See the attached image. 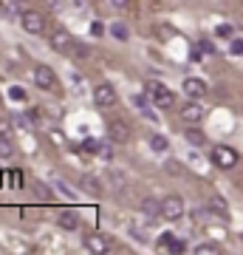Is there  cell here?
I'll list each match as a JSON object with an SVG mask.
<instances>
[{"label":"cell","mask_w":243,"mask_h":255,"mask_svg":"<svg viewBox=\"0 0 243 255\" xmlns=\"http://www.w3.org/2000/svg\"><path fill=\"white\" fill-rule=\"evenodd\" d=\"M54 190H60V193H63V196H65L68 201H74V199H77V193H74V190H71V187H68L65 182H54Z\"/></svg>","instance_id":"cell-21"},{"label":"cell","mask_w":243,"mask_h":255,"mask_svg":"<svg viewBox=\"0 0 243 255\" xmlns=\"http://www.w3.org/2000/svg\"><path fill=\"white\" fill-rule=\"evenodd\" d=\"M85 247H88L90 253H108V238L99 236V233H90L88 238H85Z\"/></svg>","instance_id":"cell-13"},{"label":"cell","mask_w":243,"mask_h":255,"mask_svg":"<svg viewBox=\"0 0 243 255\" xmlns=\"http://www.w3.org/2000/svg\"><path fill=\"white\" fill-rule=\"evenodd\" d=\"M156 247H159V253H184V241H178V238L170 236V233H164Z\"/></svg>","instance_id":"cell-10"},{"label":"cell","mask_w":243,"mask_h":255,"mask_svg":"<svg viewBox=\"0 0 243 255\" xmlns=\"http://www.w3.org/2000/svg\"><path fill=\"white\" fill-rule=\"evenodd\" d=\"M9 97H11V100H17V102H23V100H26V91H23V88H11Z\"/></svg>","instance_id":"cell-28"},{"label":"cell","mask_w":243,"mask_h":255,"mask_svg":"<svg viewBox=\"0 0 243 255\" xmlns=\"http://www.w3.org/2000/svg\"><path fill=\"white\" fill-rule=\"evenodd\" d=\"M57 224H60L63 230H77V227H80V219H77L74 213H68V210H65V213H60Z\"/></svg>","instance_id":"cell-17"},{"label":"cell","mask_w":243,"mask_h":255,"mask_svg":"<svg viewBox=\"0 0 243 255\" xmlns=\"http://www.w3.org/2000/svg\"><path fill=\"white\" fill-rule=\"evenodd\" d=\"M82 147H85L88 153H99V150H102V142H99V139H85V142H82Z\"/></svg>","instance_id":"cell-22"},{"label":"cell","mask_w":243,"mask_h":255,"mask_svg":"<svg viewBox=\"0 0 243 255\" xmlns=\"http://www.w3.org/2000/svg\"><path fill=\"white\" fill-rule=\"evenodd\" d=\"M201 48H204V54H215V46L209 40H201Z\"/></svg>","instance_id":"cell-33"},{"label":"cell","mask_w":243,"mask_h":255,"mask_svg":"<svg viewBox=\"0 0 243 255\" xmlns=\"http://www.w3.org/2000/svg\"><path fill=\"white\" fill-rule=\"evenodd\" d=\"M150 147H153L156 153H167V150H170V145H167V136H162V133H153V136H150Z\"/></svg>","instance_id":"cell-18"},{"label":"cell","mask_w":243,"mask_h":255,"mask_svg":"<svg viewBox=\"0 0 243 255\" xmlns=\"http://www.w3.org/2000/svg\"><path fill=\"white\" fill-rule=\"evenodd\" d=\"M212 162H215L218 167L229 170V167L238 164V150H232L229 145H218V147H212Z\"/></svg>","instance_id":"cell-4"},{"label":"cell","mask_w":243,"mask_h":255,"mask_svg":"<svg viewBox=\"0 0 243 255\" xmlns=\"http://www.w3.org/2000/svg\"><path fill=\"white\" fill-rule=\"evenodd\" d=\"M14 3H26V0H14Z\"/></svg>","instance_id":"cell-37"},{"label":"cell","mask_w":243,"mask_h":255,"mask_svg":"<svg viewBox=\"0 0 243 255\" xmlns=\"http://www.w3.org/2000/svg\"><path fill=\"white\" fill-rule=\"evenodd\" d=\"M116 88L110 85V82H99L96 88H93V102L99 105V108H113L116 105Z\"/></svg>","instance_id":"cell-2"},{"label":"cell","mask_w":243,"mask_h":255,"mask_svg":"<svg viewBox=\"0 0 243 255\" xmlns=\"http://www.w3.org/2000/svg\"><path fill=\"white\" fill-rule=\"evenodd\" d=\"M34 82H37V88H43V91H54L57 88L54 68H48V65H37L34 68Z\"/></svg>","instance_id":"cell-5"},{"label":"cell","mask_w":243,"mask_h":255,"mask_svg":"<svg viewBox=\"0 0 243 255\" xmlns=\"http://www.w3.org/2000/svg\"><path fill=\"white\" fill-rule=\"evenodd\" d=\"M34 190L40 193V199H43V201H48V199H51V190H48V187H45V184L34 182Z\"/></svg>","instance_id":"cell-26"},{"label":"cell","mask_w":243,"mask_h":255,"mask_svg":"<svg viewBox=\"0 0 243 255\" xmlns=\"http://www.w3.org/2000/svg\"><path fill=\"white\" fill-rule=\"evenodd\" d=\"M127 136H130V130H127L125 122H110V125H108V139L113 142V145L127 142Z\"/></svg>","instance_id":"cell-11"},{"label":"cell","mask_w":243,"mask_h":255,"mask_svg":"<svg viewBox=\"0 0 243 255\" xmlns=\"http://www.w3.org/2000/svg\"><path fill=\"white\" fill-rule=\"evenodd\" d=\"M48 43H51V48L57 54H74V37L68 31H54Z\"/></svg>","instance_id":"cell-6"},{"label":"cell","mask_w":243,"mask_h":255,"mask_svg":"<svg viewBox=\"0 0 243 255\" xmlns=\"http://www.w3.org/2000/svg\"><path fill=\"white\" fill-rule=\"evenodd\" d=\"M102 31H105V26H102L99 20H96V23H90V34H93V37H102Z\"/></svg>","instance_id":"cell-30"},{"label":"cell","mask_w":243,"mask_h":255,"mask_svg":"<svg viewBox=\"0 0 243 255\" xmlns=\"http://www.w3.org/2000/svg\"><path fill=\"white\" fill-rule=\"evenodd\" d=\"M184 139H187L189 145H195V147H204V145H207V136H204L201 130H195V128H187V130H184Z\"/></svg>","instance_id":"cell-16"},{"label":"cell","mask_w":243,"mask_h":255,"mask_svg":"<svg viewBox=\"0 0 243 255\" xmlns=\"http://www.w3.org/2000/svg\"><path fill=\"white\" fill-rule=\"evenodd\" d=\"M229 51H232V54H243V40H241V37H235V40H232Z\"/></svg>","instance_id":"cell-27"},{"label":"cell","mask_w":243,"mask_h":255,"mask_svg":"<svg viewBox=\"0 0 243 255\" xmlns=\"http://www.w3.org/2000/svg\"><path fill=\"white\" fill-rule=\"evenodd\" d=\"M74 54H80V57H88V54H90V48H88V46H82V43H77V46H74Z\"/></svg>","instance_id":"cell-31"},{"label":"cell","mask_w":243,"mask_h":255,"mask_svg":"<svg viewBox=\"0 0 243 255\" xmlns=\"http://www.w3.org/2000/svg\"><path fill=\"white\" fill-rule=\"evenodd\" d=\"M110 34H113V40L125 43V40H127V26H122V23H113V26H110Z\"/></svg>","instance_id":"cell-20"},{"label":"cell","mask_w":243,"mask_h":255,"mask_svg":"<svg viewBox=\"0 0 243 255\" xmlns=\"http://www.w3.org/2000/svg\"><path fill=\"white\" fill-rule=\"evenodd\" d=\"M142 213L147 216V219H162V201L159 199H144L142 201Z\"/></svg>","instance_id":"cell-14"},{"label":"cell","mask_w":243,"mask_h":255,"mask_svg":"<svg viewBox=\"0 0 243 255\" xmlns=\"http://www.w3.org/2000/svg\"><path fill=\"white\" fill-rule=\"evenodd\" d=\"M184 94H187L189 100H201L207 94V82L201 80V77H187L184 80Z\"/></svg>","instance_id":"cell-9"},{"label":"cell","mask_w":243,"mask_h":255,"mask_svg":"<svg viewBox=\"0 0 243 255\" xmlns=\"http://www.w3.org/2000/svg\"><path fill=\"white\" fill-rule=\"evenodd\" d=\"M110 3H113L116 9H125V6H127V0H110Z\"/></svg>","instance_id":"cell-36"},{"label":"cell","mask_w":243,"mask_h":255,"mask_svg":"<svg viewBox=\"0 0 243 255\" xmlns=\"http://www.w3.org/2000/svg\"><path fill=\"white\" fill-rule=\"evenodd\" d=\"M147 97L153 100V105L156 108H162V111H167L170 105H175V94L164 85V82H147Z\"/></svg>","instance_id":"cell-1"},{"label":"cell","mask_w":243,"mask_h":255,"mask_svg":"<svg viewBox=\"0 0 243 255\" xmlns=\"http://www.w3.org/2000/svg\"><path fill=\"white\" fill-rule=\"evenodd\" d=\"M0 136H9V122H0Z\"/></svg>","instance_id":"cell-35"},{"label":"cell","mask_w":243,"mask_h":255,"mask_svg":"<svg viewBox=\"0 0 243 255\" xmlns=\"http://www.w3.org/2000/svg\"><path fill=\"white\" fill-rule=\"evenodd\" d=\"M20 26L26 28L28 34H43L45 23H43V17H40L37 11H23V14H20Z\"/></svg>","instance_id":"cell-7"},{"label":"cell","mask_w":243,"mask_h":255,"mask_svg":"<svg viewBox=\"0 0 243 255\" xmlns=\"http://www.w3.org/2000/svg\"><path fill=\"white\" fill-rule=\"evenodd\" d=\"M215 34H218V37H232V34H235V26H229V23H221V26L215 28Z\"/></svg>","instance_id":"cell-23"},{"label":"cell","mask_w":243,"mask_h":255,"mask_svg":"<svg viewBox=\"0 0 243 255\" xmlns=\"http://www.w3.org/2000/svg\"><path fill=\"white\" fill-rule=\"evenodd\" d=\"M159 34H162V40H167V37H172L175 31H172V28H167V26H159Z\"/></svg>","instance_id":"cell-34"},{"label":"cell","mask_w":243,"mask_h":255,"mask_svg":"<svg viewBox=\"0 0 243 255\" xmlns=\"http://www.w3.org/2000/svg\"><path fill=\"white\" fill-rule=\"evenodd\" d=\"M201 51H204V48H192V51H189V60H192V63H204V60H201Z\"/></svg>","instance_id":"cell-32"},{"label":"cell","mask_w":243,"mask_h":255,"mask_svg":"<svg viewBox=\"0 0 243 255\" xmlns=\"http://www.w3.org/2000/svg\"><path fill=\"white\" fill-rule=\"evenodd\" d=\"M181 216H184V199L181 196H167V199H162V219L178 221Z\"/></svg>","instance_id":"cell-3"},{"label":"cell","mask_w":243,"mask_h":255,"mask_svg":"<svg viewBox=\"0 0 243 255\" xmlns=\"http://www.w3.org/2000/svg\"><path fill=\"white\" fill-rule=\"evenodd\" d=\"M181 119L184 122H189V125H195V122H201V117H204V108L198 105V100H189L187 97V105H181Z\"/></svg>","instance_id":"cell-8"},{"label":"cell","mask_w":243,"mask_h":255,"mask_svg":"<svg viewBox=\"0 0 243 255\" xmlns=\"http://www.w3.org/2000/svg\"><path fill=\"white\" fill-rule=\"evenodd\" d=\"M102 159H113V147L108 145V142H102V150H99Z\"/></svg>","instance_id":"cell-29"},{"label":"cell","mask_w":243,"mask_h":255,"mask_svg":"<svg viewBox=\"0 0 243 255\" xmlns=\"http://www.w3.org/2000/svg\"><path fill=\"white\" fill-rule=\"evenodd\" d=\"M209 210H215L218 216H221V221H229V207H226V201L221 196H212L209 199Z\"/></svg>","instance_id":"cell-15"},{"label":"cell","mask_w":243,"mask_h":255,"mask_svg":"<svg viewBox=\"0 0 243 255\" xmlns=\"http://www.w3.org/2000/svg\"><path fill=\"white\" fill-rule=\"evenodd\" d=\"M195 253H198V255H209V253L215 255L218 253V244H201V247H195Z\"/></svg>","instance_id":"cell-24"},{"label":"cell","mask_w":243,"mask_h":255,"mask_svg":"<svg viewBox=\"0 0 243 255\" xmlns=\"http://www.w3.org/2000/svg\"><path fill=\"white\" fill-rule=\"evenodd\" d=\"M14 153V145H11L9 136H0V159H9Z\"/></svg>","instance_id":"cell-19"},{"label":"cell","mask_w":243,"mask_h":255,"mask_svg":"<svg viewBox=\"0 0 243 255\" xmlns=\"http://www.w3.org/2000/svg\"><path fill=\"white\" fill-rule=\"evenodd\" d=\"M167 170H170V176H181V170H184V167H181L175 159H167Z\"/></svg>","instance_id":"cell-25"},{"label":"cell","mask_w":243,"mask_h":255,"mask_svg":"<svg viewBox=\"0 0 243 255\" xmlns=\"http://www.w3.org/2000/svg\"><path fill=\"white\" fill-rule=\"evenodd\" d=\"M82 190L88 193V196H102V182H99V176H93V173H85L82 176Z\"/></svg>","instance_id":"cell-12"}]
</instances>
